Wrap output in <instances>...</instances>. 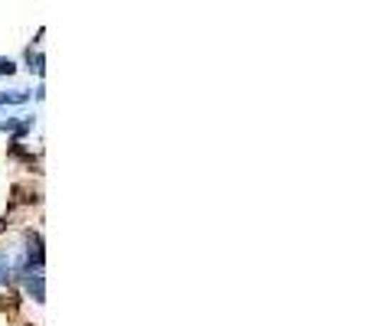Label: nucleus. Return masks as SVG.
I'll return each mask as SVG.
<instances>
[{
    "instance_id": "1",
    "label": "nucleus",
    "mask_w": 372,
    "mask_h": 326,
    "mask_svg": "<svg viewBox=\"0 0 372 326\" xmlns=\"http://www.w3.org/2000/svg\"><path fill=\"white\" fill-rule=\"evenodd\" d=\"M30 127H33V117H24V121H16V117H4V121H0V131H10V134H16V137H24Z\"/></svg>"
},
{
    "instance_id": "2",
    "label": "nucleus",
    "mask_w": 372,
    "mask_h": 326,
    "mask_svg": "<svg viewBox=\"0 0 372 326\" xmlns=\"http://www.w3.org/2000/svg\"><path fill=\"white\" fill-rule=\"evenodd\" d=\"M24 280H26V294L36 303H43V271H30Z\"/></svg>"
},
{
    "instance_id": "3",
    "label": "nucleus",
    "mask_w": 372,
    "mask_h": 326,
    "mask_svg": "<svg viewBox=\"0 0 372 326\" xmlns=\"http://www.w3.org/2000/svg\"><path fill=\"white\" fill-rule=\"evenodd\" d=\"M26 98H30V92H24V88H14V92H0V105H24Z\"/></svg>"
},
{
    "instance_id": "4",
    "label": "nucleus",
    "mask_w": 372,
    "mask_h": 326,
    "mask_svg": "<svg viewBox=\"0 0 372 326\" xmlns=\"http://www.w3.org/2000/svg\"><path fill=\"white\" fill-rule=\"evenodd\" d=\"M10 278H14L10 258H7V251H0V288H4V284H10Z\"/></svg>"
},
{
    "instance_id": "5",
    "label": "nucleus",
    "mask_w": 372,
    "mask_h": 326,
    "mask_svg": "<svg viewBox=\"0 0 372 326\" xmlns=\"http://www.w3.org/2000/svg\"><path fill=\"white\" fill-rule=\"evenodd\" d=\"M14 69H16V65L10 63V59H0V72H4V75H10V72H14Z\"/></svg>"
}]
</instances>
